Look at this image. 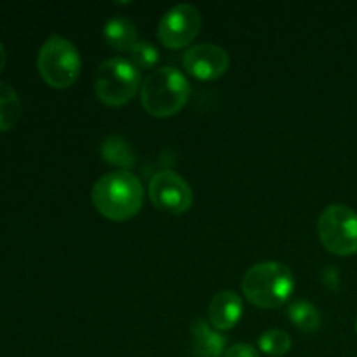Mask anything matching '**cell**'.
<instances>
[{
  "label": "cell",
  "mask_w": 357,
  "mask_h": 357,
  "mask_svg": "<svg viewBox=\"0 0 357 357\" xmlns=\"http://www.w3.org/2000/svg\"><path fill=\"white\" fill-rule=\"evenodd\" d=\"M143 195L142 181L124 169L103 174L91 192L94 208L112 222H126L138 215Z\"/></svg>",
  "instance_id": "cell-1"
},
{
  "label": "cell",
  "mask_w": 357,
  "mask_h": 357,
  "mask_svg": "<svg viewBox=\"0 0 357 357\" xmlns=\"http://www.w3.org/2000/svg\"><path fill=\"white\" fill-rule=\"evenodd\" d=\"M143 108L153 117H171L187 105L190 96V84L180 70L173 66L157 68L143 80L142 89Z\"/></svg>",
  "instance_id": "cell-2"
},
{
  "label": "cell",
  "mask_w": 357,
  "mask_h": 357,
  "mask_svg": "<svg viewBox=\"0 0 357 357\" xmlns=\"http://www.w3.org/2000/svg\"><path fill=\"white\" fill-rule=\"evenodd\" d=\"M295 289L293 272L279 261L257 264L244 274L243 291L260 309H275L289 300Z\"/></svg>",
  "instance_id": "cell-3"
},
{
  "label": "cell",
  "mask_w": 357,
  "mask_h": 357,
  "mask_svg": "<svg viewBox=\"0 0 357 357\" xmlns=\"http://www.w3.org/2000/svg\"><path fill=\"white\" fill-rule=\"evenodd\" d=\"M80 54L75 45L61 35H52L42 44L37 56V68L45 84L66 89L79 79Z\"/></svg>",
  "instance_id": "cell-4"
},
{
  "label": "cell",
  "mask_w": 357,
  "mask_h": 357,
  "mask_svg": "<svg viewBox=\"0 0 357 357\" xmlns=\"http://www.w3.org/2000/svg\"><path fill=\"white\" fill-rule=\"evenodd\" d=\"M139 70L124 58L107 59L94 75V93L108 107L131 101L139 87Z\"/></svg>",
  "instance_id": "cell-5"
},
{
  "label": "cell",
  "mask_w": 357,
  "mask_h": 357,
  "mask_svg": "<svg viewBox=\"0 0 357 357\" xmlns=\"http://www.w3.org/2000/svg\"><path fill=\"white\" fill-rule=\"evenodd\" d=\"M317 234L330 253L351 257L357 253V213L344 204L328 206L317 222Z\"/></svg>",
  "instance_id": "cell-6"
},
{
  "label": "cell",
  "mask_w": 357,
  "mask_h": 357,
  "mask_svg": "<svg viewBox=\"0 0 357 357\" xmlns=\"http://www.w3.org/2000/svg\"><path fill=\"white\" fill-rule=\"evenodd\" d=\"M149 194L150 201L157 209L171 215L187 213L194 202L190 185L173 171H159L153 174L150 180Z\"/></svg>",
  "instance_id": "cell-7"
},
{
  "label": "cell",
  "mask_w": 357,
  "mask_h": 357,
  "mask_svg": "<svg viewBox=\"0 0 357 357\" xmlns=\"http://www.w3.org/2000/svg\"><path fill=\"white\" fill-rule=\"evenodd\" d=\"M201 14L190 3H178L171 7L159 23V38L166 47H187L201 30Z\"/></svg>",
  "instance_id": "cell-8"
},
{
  "label": "cell",
  "mask_w": 357,
  "mask_h": 357,
  "mask_svg": "<svg viewBox=\"0 0 357 357\" xmlns=\"http://www.w3.org/2000/svg\"><path fill=\"white\" fill-rule=\"evenodd\" d=\"M230 58L223 47L216 44H197L183 56V66L199 80H216L229 70Z\"/></svg>",
  "instance_id": "cell-9"
},
{
  "label": "cell",
  "mask_w": 357,
  "mask_h": 357,
  "mask_svg": "<svg viewBox=\"0 0 357 357\" xmlns=\"http://www.w3.org/2000/svg\"><path fill=\"white\" fill-rule=\"evenodd\" d=\"M243 316V300L234 291H220L209 303L208 319L218 331L232 330Z\"/></svg>",
  "instance_id": "cell-10"
},
{
  "label": "cell",
  "mask_w": 357,
  "mask_h": 357,
  "mask_svg": "<svg viewBox=\"0 0 357 357\" xmlns=\"http://www.w3.org/2000/svg\"><path fill=\"white\" fill-rule=\"evenodd\" d=\"M194 357H222L225 352V338L213 330L206 319H195L190 326Z\"/></svg>",
  "instance_id": "cell-11"
},
{
  "label": "cell",
  "mask_w": 357,
  "mask_h": 357,
  "mask_svg": "<svg viewBox=\"0 0 357 357\" xmlns=\"http://www.w3.org/2000/svg\"><path fill=\"white\" fill-rule=\"evenodd\" d=\"M105 40L115 51H131L138 40V30L128 17H112L103 28Z\"/></svg>",
  "instance_id": "cell-12"
},
{
  "label": "cell",
  "mask_w": 357,
  "mask_h": 357,
  "mask_svg": "<svg viewBox=\"0 0 357 357\" xmlns=\"http://www.w3.org/2000/svg\"><path fill=\"white\" fill-rule=\"evenodd\" d=\"M21 100L16 91L6 82H0V132L9 131L21 119Z\"/></svg>",
  "instance_id": "cell-13"
},
{
  "label": "cell",
  "mask_w": 357,
  "mask_h": 357,
  "mask_svg": "<svg viewBox=\"0 0 357 357\" xmlns=\"http://www.w3.org/2000/svg\"><path fill=\"white\" fill-rule=\"evenodd\" d=\"M288 317L300 331H305V333H314L321 326L319 310L316 309L314 303L307 302V300L293 302L288 307Z\"/></svg>",
  "instance_id": "cell-14"
},
{
  "label": "cell",
  "mask_w": 357,
  "mask_h": 357,
  "mask_svg": "<svg viewBox=\"0 0 357 357\" xmlns=\"http://www.w3.org/2000/svg\"><path fill=\"white\" fill-rule=\"evenodd\" d=\"M101 153H103V159L107 162L115 164V166L121 167H132L135 166V152L129 146V143L126 142L122 136H108L107 139L101 145Z\"/></svg>",
  "instance_id": "cell-15"
},
{
  "label": "cell",
  "mask_w": 357,
  "mask_h": 357,
  "mask_svg": "<svg viewBox=\"0 0 357 357\" xmlns=\"http://www.w3.org/2000/svg\"><path fill=\"white\" fill-rule=\"evenodd\" d=\"M261 352L272 357H281L291 351V337L282 330H268L258 338Z\"/></svg>",
  "instance_id": "cell-16"
},
{
  "label": "cell",
  "mask_w": 357,
  "mask_h": 357,
  "mask_svg": "<svg viewBox=\"0 0 357 357\" xmlns=\"http://www.w3.org/2000/svg\"><path fill=\"white\" fill-rule=\"evenodd\" d=\"M129 52H131V63L138 70L153 68L157 61H159V51H157L155 45H152L146 40L136 42L135 47Z\"/></svg>",
  "instance_id": "cell-17"
},
{
  "label": "cell",
  "mask_w": 357,
  "mask_h": 357,
  "mask_svg": "<svg viewBox=\"0 0 357 357\" xmlns=\"http://www.w3.org/2000/svg\"><path fill=\"white\" fill-rule=\"evenodd\" d=\"M223 357H260L257 349H253L248 344H236L230 349H227Z\"/></svg>",
  "instance_id": "cell-18"
},
{
  "label": "cell",
  "mask_w": 357,
  "mask_h": 357,
  "mask_svg": "<svg viewBox=\"0 0 357 357\" xmlns=\"http://www.w3.org/2000/svg\"><path fill=\"white\" fill-rule=\"evenodd\" d=\"M6 61H7V52H6V47H3V44L0 42V72H2L3 66H6Z\"/></svg>",
  "instance_id": "cell-19"
},
{
  "label": "cell",
  "mask_w": 357,
  "mask_h": 357,
  "mask_svg": "<svg viewBox=\"0 0 357 357\" xmlns=\"http://www.w3.org/2000/svg\"><path fill=\"white\" fill-rule=\"evenodd\" d=\"M356 331H357V321H356Z\"/></svg>",
  "instance_id": "cell-20"
}]
</instances>
